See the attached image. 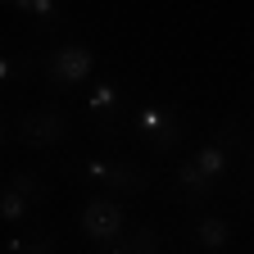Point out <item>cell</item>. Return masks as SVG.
<instances>
[{
	"label": "cell",
	"instance_id": "5bb4252c",
	"mask_svg": "<svg viewBox=\"0 0 254 254\" xmlns=\"http://www.w3.org/2000/svg\"><path fill=\"white\" fill-rule=\"evenodd\" d=\"M14 9L32 14V18H41V23H55V18H59V9L50 5V0H14Z\"/></svg>",
	"mask_w": 254,
	"mask_h": 254
},
{
	"label": "cell",
	"instance_id": "9c48e42d",
	"mask_svg": "<svg viewBox=\"0 0 254 254\" xmlns=\"http://www.w3.org/2000/svg\"><path fill=\"white\" fill-rule=\"evenodd\" d=\"M118 105H123V95H118V86H95V95H91V114H95V123L109 132V118L118 114Z\"/></svg>",
	"mask_w": 254,
	"mask_h": 254
},
{
	"label": "cell",
	"instance_id": "7c38bea8",
	"mask_svg": "<svg viewBox=\"0 0 254 254\" xmlns=\"http://www.w3.org/2000/svg\"><path fill=\"white\" fill-rule=\"evenodd\" d=\"M5 186H14V190H23V195H27L32 204H41V200H46V182H41L37 173H14V177H9Z\"/></svg>",
	"mask_w": 254,
	"mask_h": 254
},
{
	"label": "cell",
	"instance_id": "2e32d148",
	"mask_svg": "<svg viewBox=\"0 0 254 254\" xmlns=\"http://www.w3.org/2000/svg\"><path fill=\"white\" fill-rule=\"evenodd\" d=\"M0 141H5V118H0Z\"/></svg>",
	"mask_w": 254,
	"mask_h": 254
},
{
	"label": "cell",
	"instance_id": "52a82bcc",
	"mask_svg": "<svg viewBox=\"0 0 254 254\" xmlns=\"http://www.w3.org/2000/svg\"><path fill=\"white\" fill-rule=\"evenodd\" d=\"M190 164H195L209 182H218V177H222V168H227V150H222L218 141H209V145H200L195 154H190Z\"/></svg>",
	"mask_w": 254,
	"mask_h": 254
},
{
	"label": "cell",
	"instance_id": "277c9868",
	"mask_svg": "<svg viewBox=\"0 0 254 254\" xmlns=\"http://www.w3.org/2000/svg\"><path fill=\"white\" fill-rule=\"evenodd\" d=\"M82 232H86L95 245L118 241V236H123V204H118L114 195H95V200H86V209H82Z\"/></svg>",
	"mask_w": 254,
	"mask_h": 254
},
{
	"label": "cell",
	"instance_id": "5b68a950",
	"mask_svg": "<svg viewBox=\"0 0 254 254\" xmlns=\"http://www.w3.org/2000/svg\"><path fill=\"white\" fill-rule=\"evenodd\" d=\"M100 254H159V232L154 227H132V232H123L118 241L100 245Z\"/></svg>",
	"mask_w": 254,
	"mask_h": 254
},
{
	"label": "cell",
	"instance_id": "8992f818",
	"mask_svg": "<svg viewBox=\"0 0 254 254\" xmlns=\"http://www.w3.org/2000/svg\"><path fill=\"white\" fill-rule=\"evenodd\" d=\"M232 241V227H227V222H222V218H200L195 222V245L200 250H222V245H227Z\"/></svg>",
	"mask_w": 254,
	"mask_h": 254
},
{
	"label": "cell",
	"instance_id": "9a60e30c",
	"mask_svg": "<svg viewBox=\"0 0 254 254\" xmlns=\"http://www.w3.org/2000/svg\"><path fill=\"white\" fill-rule=\"evenodd\" d=\"M18 68H27V59H9V55H0V82H9Z\"/></svg>",
	"mask_w": 254,
	"mask_h": 254
},
{
	"label": "cell",
	"instance_id": "6da1fadb",
	"mask_svg": "<svg viewBox=\"0 0 254 254\" xmlns=\"http://www.w3.org/2000/svg\"><path fill=\"white\" fill-rule=\"evenodd\" d=\"M82 173L91 182H105L114 195H141V190L150 186V173L141 164H132V159H91Z\"/></svg>",
	"mask_w": 254,
	"mask_h": 254
},
{
	"label": "cell",
	"instance_id": "8fae6325",
	"mask_svg": "<svg viewBox=\"0 0 254 254\" xmlns=\"http://www.w3.org/2000/svg\"><path fill=\"white\" fill-rule=\"evenodd\" d=\"M136 127H141L145 136H154L159 145H164V136H168L173 118H168V109H141V114H136Z\"/></svg>",
	"mask_w": 254,
	"mask_h": 254
},
{
	"label": "cell",
	"instance_id": "3957f363",
	"mask_svg": "<svg viewBox=\"0 0 254 254\" xmlns=\"http://www.w3.org/2000/svg\"><path fill=\"white\" fill-rule=\"evenodd\" d=\"M91 68H95V55H91L86 46H77V41L55 46L50 59H46V73H50L55 86H77V82L91 77Z\"/></svg>",
	"mask_w": 254,
	"mask_h": 254
},
{
	"label": "cell",
	"instance_id": "4fadbf2b",
	"mask_svg": "<svg viewBox=\"0 0 254 254\" xmlns=\"http://www.w3.org/2000/svg\"><path fill=\"white\" fill-rule=\"evenodd\" d=\"M9 254H55V236H27V241H14Z\"/></svg>",
	"mask_w": 254,
	"mask_h": 254
},
{
	"label": "cell",
	"instance_id": "30bf717a",
	"mask_svg": "<svg viewBox=\"0 0 254 254\" xmlns=\"http://www.w3.org/2000/svg\"><path fill=\"white\" fill-rule=\"evenodd\" d=\"M27 213H32V200L23 195V190H14V186L0 190V218H5V222H23Z\"/></svg>",
	"mask_w": 254,
	"mask_h": 254
},
{
	"label": "cell",
	"instance_id": "7a4b0ae2",
	"mask_svg": "<svg viewBox=\"0 0 254 254\" xmlns=\"http://www.w3.org/2000/svg\"><path fill=\"white\" fill-rule=\"evenodd\" d=\"M64 136H68V118H64L59 105H41V109L18 114V141L23 145L46 150V145H59Z\"/></svg>",
	"mask_w": 254,
	"mask_h": 254
},
{
	"label": "cell",
	"instance_id": "ba28073f",
	"mask_svg": "<svg viewBox=\"0 0 254 254\" xmlns=\"http://www.w3.org/2000/svg\"><path fill=\"white\" fill-rule=\"evenodd\" d=\"M177 182H182V190H186V200H190V204H200V200L209 195V190H213V182H209V177H204L195 164H190V159L177 168Z\"/></svg>",
	"mask_w": 254,
	"mask_h": 254
}]
</instances>
